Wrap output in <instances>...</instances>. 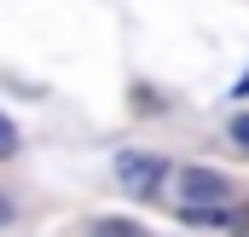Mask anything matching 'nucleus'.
<instances>
[{
	"instance_id": "nucleus-3",
	"label": "nucleus",
	"mask_w": 249,
	"mask_h": 237,
	"mask_svg": "<svg viewBox=\"0 0 249 237\" xmlns=\"http://www.w3.org/2000/svg\"><path fill=\"white\" fill-rule=\"evenodd\" d=\"M93 237H151L139 220H116V214H105V220H93Z\"/></svg>"
},
{
	"instance_id": "nucleus-7",
	"label": "nucleus",
	"mask_w": 249,
	"mask_h": 237,
	"mask_svg": "<svg viewBox=\"0 0 249 237\" xmlns=\"http://www.w3.org/2000/svg\"><path fill=\"white\" fill-rule=\"evenodd\" d=\"M238 93H249V75H244V81H238Z\"/></svg>"
},
{
	"instance_id": "nucleus-1",
	"label": "nucleus",
	"mask_w": 249,
	"mask_h": 237,
	"mask_svg": "<svg viewBox=\"0 0 249 237\" xmlns=\"http://www.w3.org/2000/svg\"><path fill=\"white\" fill-rule=\"evenodd\" d=\"M162 156L157 151H122L116 156V185H122L127 197H139V203H151L157 197V185H162Z\"/></svg>"
},
{
	"instance_id": "nucleus-2",
	"label": "nucleus",
	"mask_w": 249,
	"mask_h": 237,
	"mask_svg": "<svg viewBox=\"0 0 249 237\" xmlns=\"http://www.w3.org/2000/svg\"><path fill=\"white\" fill-rule=\"evenodd\" d=\"M180 203L186 208H226L232 203V179L214 168H186L180 174Z\"/></svg>"
},
{
	"instance_id": "nucleus-6",
	"label": "nucleus",
	"mask_w": 249,
	"mask_h": 237,
	"mask_svg": "<svg viewBox=\"0 0 249 237\" xmlns=\"http://www.w3.org/2000/svg\"><path fill=\"white\" fill-rule=\"evenodd\" d=\"M0 226H12V203L6 197H0Z\"/></svg>"
},
{
	"instance_id": "nucleus-5",
	"label": "nucleus",
	"mask_w": 249,
	"mask_h": 237,
	"mask_svg": "<svg viewBox=\"0 0 249 237\" xmlns=\"http://www.w3.org/2000/svg\"><path fill=\"white\" fill-rule=\"evenodd\" d=\"M232 139H238V145L249 151V110H244V116H232Z\"/></svg>"
},
{
	"instance_id": "nucleus-4",
	"label": "nucleus",
	"mask_w": 249,
	"mask_h": 237,
	"mask_svg": "<svg viewBox=\"0 0 249 237\" xmlns=\"http://www.w3.org/2000/svg\"><path fill=\"white\" fill-rule=\"evenodd\" d=\"M18 145H23V133H18V121H12L6 110H0V162H6V156H18Z\"/></svg>"
}]
</instances>
